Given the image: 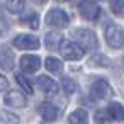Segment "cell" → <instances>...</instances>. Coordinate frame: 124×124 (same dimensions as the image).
<instances>
[{"label": "cell", "mask_w": 124, "mask_h": 124, "mask_svg": "<svg viewBox=\"0 0 124 124\" xmlns=\"http://www.w3.org/2000/svg\"><path fill=\"white\" fill-rule=\"evenodd\" d=\"M38 87H39L44 93H48V95H56V93H58V83H56L53 78L46 77V75L38 77Z\"/></svg>", "instance_id": "cell-12"}, {"label": "cell", "mask_w": 124, "mask_h": 124, "mask_svg": "<svg viewBox=\"0 0 124 124\" xmlns=\"http://www.w3.org/2000/svg\"><path fill=\"white\" fill-rule=\"evenodd\" d=\"M58 2H70V0H58Z\"/></svg>", "instance_id": "cell-27"}, {"label": "cell", "mask_w": 124, "mask_h": 124, "mask_svg": "<svg viewBox=\"0 0 124 124\" xmlns=\"http://www.w3.org/2000/svg\"><path fill=\"white\" fill-rule=\"evenodd\" d=\"M14 65H16L14 53L10 51V48L2 46L0 48V68H4L5 71H10V70H14Z\"/></svg>", "instance_id": "cell-11"}, {"label": "cell", "mask_w": 124, "mask_h": 124, "mask_svg": "<svg viewBox=\"0 0 124 124\" xmlns=\"http://www.w3.org/2000/svg\"><path fill=\"white\" fill-rule=\"evenodd\" d=\"M73 36L77 38V41H78L77 44L83 51L85 49H88V51H97L99 49V39H97L93 31H90V29H77L73 32Z\"/></svg>", "instance_id": "cell-1"}, {"label": "cell", "mask_w": 124, "mask_h": 124, "mask_svg": "<svg viewBox=\"0 0 124 124\" xmlns=\"http://www.w3.org/2000/svg\"><path fill=\"white\" fill-rule=\"evenodd\" d=\"M44 21H46L48 26L56 27V29H65V27L70 24V19H68L66 12L61 10V9H51V10L48 12V16H46Z\"/></svg>", "instance_id": "cell-3"}, {"label": "cell", "mask_w": 124, "mask_h": 124, "mask_svg": "<svg viewBox=\"0 0 124 124\" xmlns=\"http://www.w3.org/2000/svg\"><path fill=\"white\" fill-rule=\"evenodd\" d=\"M90 93H92L95 99H109V97L114 93V90H112V87L109 85V82H105L104 78H99L97 82L92 83Z\"/></svg>", "instance_id": "cell-7"}, {"label": "cell", "mask_w": 124, "mask_h": 124, "mask_svg": "<svg viewBox=\"0 0 124 124\" xmlns=\"http://www.w3.org/2000/svg\"><path fill=\"white\" fill-rule=\"evenodd\" d=\"M105 39L107 44L114 49H121L122 48V31L119 26L116 24H107L105 27Z\"/></svg>", "instance_id": "cell-4"}, {"label": "cell", "mask_w": 124, "mask_h": 124, "mask_svg": "<svg viewBox=\"0 0 124 124\" xmlns=\"http://www.w3.org/2000/svg\"><path fill=\"white\" fill-rule=\"evenodd\" d=\"M38 112H39V114H41V117H43L44 121H48V122L56 121V119H58V114H60L58 107H56V105H53L51 102H43V104H39Z\"/></svg>", "instance_id": "cell-10"}, {"label": "cell", "mask_w": 124, "mask_h": 124, "mask_svg": "<svg viewBox=\"0 0 124 124\" xmlns=\"http://www.w3.org/2000/svg\"><path fill=\"white\" fill-rule=\"evenodd\" d=\"M60 51H61V56L68 61H78L85 54V51L75 41H63L61 46H60Z\"/></svg>", "instance_id": "cell-2"}, {"label": "cell", "mask_w": 124, "mask_h": 124, "mask_svg": "<svg viewBox=\"0 0 124 124\" xmlns=\"http://www.w3.org/2000/svg\"><path fill=\"white\" fill-rule=\"evenodd\" d=\"M16 80H17V83L22 87V90H24L26 93H29V95H32V93H34L32 83H31V80H29L24 73H16Z\"/></svg>", "instance_id": "cell-17"}, {"label": "cell", "mask_w": 124, "mask_h": 124, "mask_svg": "<svg viewBox=\"0 0 124 124\" xmlns=\"http://www.w3.org/2000/svg\"><path fill=\"white\" fill-rule=\"evenodd\" d=\"M12 44L17 49H38L39 48V39L31 34H17L12 39Z\"/></svg>", "instance_id": "cell-6"}, {"label": "cell", "mask_w": 124, "mask_h": 124, "mask_svg": "<svg viewBox=\"0 0 124 124\" xmlns=\"http://www.w3.org/2000/svg\"><path fill=\"white\" fill-rule=\"evenodd\" d=\"M21 22L26 24V26H29L31 29H39V16H38L36 12H29V14H26V16L21 19Z\"/></svg>", "instance_id": "cell-18"}, {"label": "cell", "mask_w": 124, "mask_h": 124, "mask_svg": "<svg viewBox=\"0 0 124 124\" xmlns=\"http://www.w3.org/2000/svg\"><path fill=\"white\" fill-rule=\"evenodd\" d=\"M44 66L51 71V73H56V75H60L61 71H63V63L58 60V58H53V56H49V58H46V61H44Z\"/></svg>", "instance_id": "cell-16"}, {"label": "cell", "mask_w": 124, "mask_h": 124, "mask_svg": "<svg viewBox=\"0 0 124 124\" xmlns=\"http://www.w3.org/2000/svg\"><path fill=\"white\" fill-rule=\"evenodd\" d=\"M61 43H63V38H61V34H60L58 31L48 32V34H46V38H44V44H46V48H48V49H51V51L58 49V48L61 46Z\"/></svg>", "instance_id": "cell-13"}, {"label": "cell", "mask_w": 124, "mask_h": 124, "mask_svg": "<svg viewBox=\"0 0 124 124\" xmlns=\"http://www.w3.org/2000/svg\"><path fill=\"white\" fill-rule=\"evenodd\" d=\"M0 124H19V117L12 112L0 110Z\"/></svg>", "instance_id": "cell-20"}, {"label": "cell", "mask_w": 124, "mask_h": 124, "mask_svg": "<svg viewBox=\"0 0 124 124\" xmlns=\"http://www.w3.org/2000/svg\"><path fill=\"white\" fill-rule=\"evenodd\" d=\"M19 63H21V70L24 73H29V75L41 68V58L36 54H24Z\"/></svg>", "instance_id": "cell-8"}, {"label": "cell", "mask_w": 124, "mask_h": 124, "mask_svg": "<svg viewBox=\"0 0 124 124\" xmlns=\"http://www.w3.org/2000/svg\"><path fill=\"white\" fill-rule=\"evenodd\" d=\"M107 112H109L110 119H116V121H122L124 119V109H122V105L119 102H112L107 107Z\"/></svg>", "instance_id": "cell-15"}, {"label": "cell", "mask_w": 124, "mask_h": 124, "mask_svg": "<svg viewBox=\"0 0 124 124\" xmlns=\"http://www.w3.org/2000/svg\"><path fill=\"white\" fill-rule=\"evenodd\" d=\"M110 5V10L117 16V17H122V10H124V0H110L109 2Z\"/></svg>", "instance_id": "cell-23"}, {"label": "cell", "mask_w": 124, "mask_h": 124, "mask_svg": "<svg viewBox=\"0 0 124 124\" xmlns=\"http://www.w3.org/2000/svg\"><path fill=\"white\" fill-rule=\"evenodd\" d=\"M61 85H63V90H65L68 95H71V93L77 92V83H75V80L70 78V77H65L63 82H61Z\"/></svg>", "instance_id": "cell-22"}, {"label": "cell", "mask_w": 124, "mask_h": 124, "mask_svg": "<svg viewBox=\"0 0 124 124\" xmlns=\"http://www.w3.org/2000/svg\"><path fill=\"white\" fill-rule=\"evenodd\" d=\"M90 65H92V66H109L110 61H109V58L104 56L102 53H95V54L90 58Z\"/></svg>", "instance_id": "cell-21"}, {"label": "cell", "mask_w": 124, "mask_h": 124, "mask_svg": "<svg viewBox=\"0 0 124 124\" xmlns=\"http://www.w3.org/2000/svg\"><path fill=\"white\" fill-rule=\"evenodd\" d=\"M9 88V80L0 73V92H4V90H7Z\"/></svg>", "instance_id": "cell-25"}, {"label": "cell", "mask_w": 124, "mask_h": 124, "mask_svg": "<svg viewBox=\"0 0 124 124\" xmlns=\"http://www.w3.org/2000/svg\"><path fill=\"white\" fill-rule=\"evenodd\" d=\"M4 102L9 105V107H14V109H22L26 107V95L22 92H17V90H10L5 97H4Z\"/></svg>", "instance_id": "cell-9"}, {"label": "cell", "mask_w": 124, "mask_h": 124, "mask_svg": "<svg viewBox=\"0 0 124 124\" xmlns=\"http://www.w3.org/2000/svg\"><path fill=\"white\" fill-rule=\"evenodd\" d=\"M32 2H34V4H38V5H44L48 0H32Z\"/></svg>", "instance_id": "cell-26"}, {"label": "cell", "mask_w": 124, "mask_h": 124, "mask_svg": "<svg viewBox=\"0 0 124 124\" xmlns=\"http://www.w3.org/2000/svg\"><path fill=\"white\" fill-rule=\"evenodd\" d=\"M70 124H88V114L85 109H77L68 116Z\"/></svg>", "instance_id": "cell-14"}, {"label": "cell", "mask_w": 124, "mask_h": 124, "mask_svg": "<svg viewBox=\"0 0 124 124\" xmlns=\"http://www.w3.org/2000/svg\"><path fill=\"white\" fill-rule=\"evenodd\" d=\"M78 10L88 21H97L100 17V7L95 4V0H82L78 5Z\"/></svg>", "instance_id": "cell-5"}, {"label": "cell", "mask_w": 124, "mask_h": 124, "mask_svg": "<svg viewBox=\"0 0 124 124\" xmlns=\"http://www.w3.org/2000/svg\"><path fill=\"white\" fill-rule=\"evenodd\" d=\"M93 119H95V122L97 124H105V122H109V112H107V109H99L97 112H95V116H93Z\"/></svg>", "instance_id": "cell-24"}, {"label": "cell", "mask_w": 124, "mask_h": 124, "mask_svg": "<svg viewBox=\"0 0 124 124\" xmlns=\"http://www.w3.org/2000/svg\"><path fill=\"white\" fill-rule=\"evenodd\" d=\"M26 7V0H7V10L12 14H21Z\"/></svg>", "instance_id": "cell-19"}]
</instances>
